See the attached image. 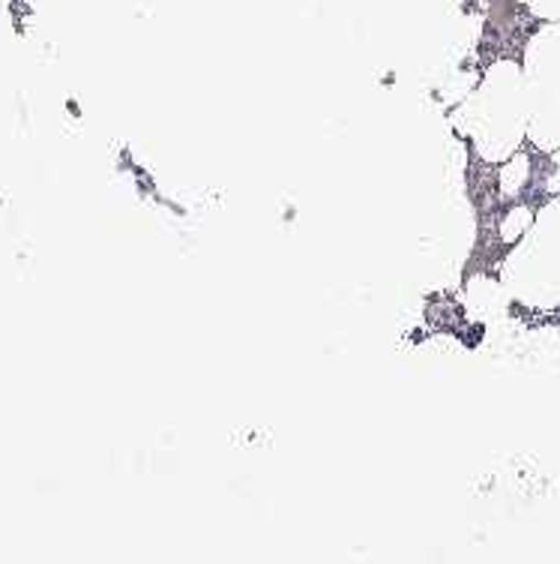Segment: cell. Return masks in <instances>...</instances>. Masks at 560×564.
Listing matches in <instances>:
<instances>
[{"label":"cell","mask_w":560,"mask_h":564,"mask_svg":"<svg viewBox=\"0 0 560 564\" xmlns=\"http://www.w3.org/2000/svg\"><path fill=\"white\" fill-rule=\"evenodd\" d=\"M426 318H429V327H435V330H450V334H455L464 325L462 306L455 304L450 294L431 297L429 306H426Z\"/></svg>","instance_id":"1"}]
</instances>
